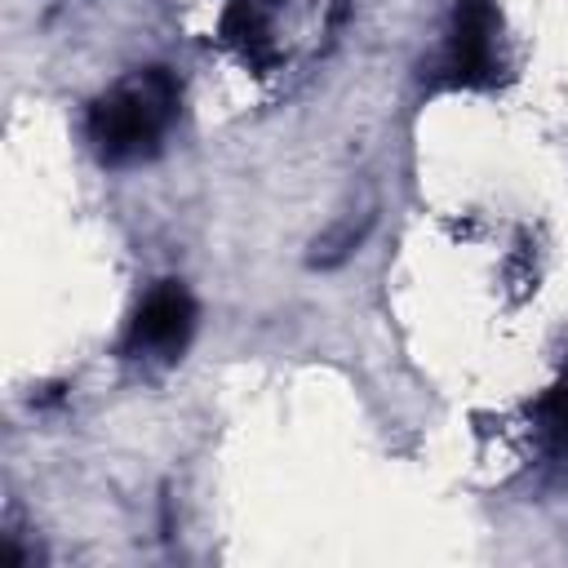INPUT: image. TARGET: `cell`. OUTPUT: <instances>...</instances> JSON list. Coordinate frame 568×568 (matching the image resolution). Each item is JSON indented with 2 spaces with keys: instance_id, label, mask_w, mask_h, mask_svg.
<instances>
[{
  "instance_id": "6da1fadb",
  "label": "cell",
  "mask_w": 568,
  "mask_h": 568,
  "mask_svg": "<svg viewBox=\"0 0 568 568\" xmlns=\"http://www.w3.org/2000/svg\"><path fill=\"white\" fill-rule=\"evenodd\" d=\"M178 98H182L178 80L164 67H142V71L115 80L89 106V120H84L93 155L111 169L151 160L178 120Z\"/></svg>"
},
{
  "instance_id": "277c9868",
  "label": "cell",
  "mask_w": 568,
  "mask_h": 568,
  "mask_svg": "<svg viewBox=\"0 0 568 568\" xmlns=\"http://www.w3.org/2000/svg\"><path fill=\"white\" fill-rule=\"evenodd\" d=\"M532 426H537V439H541L546 462L568 484V364L555 377V386L532 404Z\"/></svg>"
},
{
  "instance_id": "7a4b0ae2",
  "label": "cell",
  "mask_w": 568,
  "mask_h": 568,
  "mask_svg": "<svg viewBox=\"0 0 568 568\" xmlns=\"http://www.w3.org/2000/svg\"><path fill=\"white\" fill-rule=\"evenodd\" d=\"M457 89H488L501 75V13L493 0H457L439 62Z\"/></svg>"
},
{
  "instance_id": "3957f363",
  "label": "cell",
  "mask_w": 568,
  "mask_h": 568,
  "mask_svg": "<svg viewBox=\"0 0 568 568\" xmlns=\"http://www.w3.org/2000/svg\"><path fill=\"white\" fill-rule=\"evenodd\" d=\"M195 333V302L178 280H160L133 311L124 328V359L138 364H173L182 359Z\"/></svg>"
}]
</instances>
